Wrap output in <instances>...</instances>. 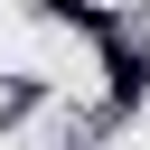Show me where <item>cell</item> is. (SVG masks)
<instances>
[{
	"label": "cell",
	"instance_id": "cell-1",
	"mask_svg": "<svg viewBox=\"0 0 150 150\" xmlns=\"http://www.w3.org/2000/svg\"><path fill=\"white\" fill-rule=\"evenodd\" d=\"M141 75H150V66H141V56H112V103H122V112H131V103H141Z\"/></svg>",
	"mask_w": 150,
	"mask_h": 150
}]
</instances>
